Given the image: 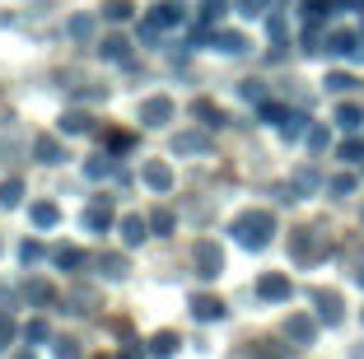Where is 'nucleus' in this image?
I'll return each instance as SVG.
<instances>
[{
    "mask_svg": "<svg viewBox=\"0 0 364 359\" xmlns=\"http://www.w3.org/2000/svg\"><path fill=\"white\" fill-rule=\"evenodd\" d=\"M271 229H276V220H271L267 210H247L243 220L234 224V233H238V243H243V247H262L271 238Z\"/></svg>",
    "mask_w": 364,
    "mask_h": 359,
    "instance_id": "f257e3e1",
    "label": "nucleus"
},
{
    "mask_svg": "<svg viewBox=\"0 0 364 359\" xmlns=\"http://www.w3.org/2000/svg\"><path fill=\"white\" fill-rule=\"evenodd\" d=\"M220 262H225V257H220V247H215V243H201V247H196V266H201L205 280H210V275H220Z\"/></svg>",
    "mask_w": 364,
    "mask_h": 359,
    "instance_id": "f03ea898",
    "label": "nucleus"
},
{
    "mask_svg": "<svg viewBox=\"0 0 364 359\" xmlns=\"http://www.w3.org/2000/svg\"><path fill=\"white\" fill-rule=\"evenodd\" d=\"M178 19H182V10L173 5V0H164V5H154V10H150V23H154V28H173Z\"/></svg>",
    "mask_w": 364,
    "mask_h": 359,
    "instance_id": "7ed1b4c3",
    "label": "nucleus"
},
{
    "mask_svg": "<svg viewBox=\"0 0 364 359\" xmlns=\"http://www.w3.org/2000/svg\"><path fill=\"white\" fill-rule=\"evenodd\" d=\"M257 294L262 299H289V280H285V275H262Z\"/></svg>",
    "mask_w": 364,
    "mask_h": 359,
    "instance_id": "20e7f679",
    "label": "nucleus"
},
{
    "mask_svg": "<svg viewBox=\"0 0 364 359\" xmlns=\"http://www.w3.org/2000/svg\"><path fill=\"white\" fill-rule=\"evenodd\" d=\"M140 117H145V122H168V117H173V103H168V98H150V103L140 107Z\"/></svg>",
    "mask_w": 364,
    "mask_h": 359,
    "instance_id": "39448f33",
    "label": "nucleus"
},
{
    "mask_svg": "<svg viewBox=\"0 0 364 359\" xmlns=\"http://www.w3.org/2000/svg\"><path fill=\"white\" fill-rule=\"evenodd\" d=\"M145 182H150L154 191H168L173 187V173L164 168V164H150V168H145Z\"/></svg>",
    "mask_w": 364,
    "mask_h": 359,
    "instance_id": "423d86ee",
    "label": "nucleus"
},
{
    "mask_svg": "<svg viewBox=\"0 0 364 359\" xmlns=\"http://www.w3.org/2000/svg\"><path fill=\"white\" fill-rule=\"evenodd\" d=\"M327 52L350 56V52H355V33H332V38H327Z\"/></svg>",
    "mask_w": 364,
    "mask_h": 359,
    "instance_id": "0eeeda50",
    "label": "nucleus"
},
{
    "mask_svg": "<svg viewBox=\"0 0 364 359\" xmlns=\"http://www.w3.org/2000/svg\"><path fill=\"white\" fill-rule=\"evenodd\" d=\"M336 122H341L346 131H355V127H360V122H364V112H360V107H355V103H341V107H336Z\"/></svg>",
    "mask_w": 364,
    "mask_h": 359,
    "instance_id": "6e6552de",
    "label": "nucleus"
},
{
    "mask_svg": "<svg viewBox=\"0 0 364 359\" xmlns=\"http://www.w3.org/2000/svg\"><path fill=\"white\" fill-rule=\"evenodd\" d=\"M122 238H127V243H140V238H145V220L127 215V220H122Z\"/></svg>",
    "mask_w": 364,
    "mask_h": 359,
    "instance_id": "1a4fd4ad",
    "label": "nucleus"
},
{
    "mask_svg": "<svg viewBox=\"0 0 364 359\" xmlns=\"http://www.w3.org/2000/svg\"><path fill=\"white\" fill-rule=\"evenodd\" d=\"M192 313L210 322V317H220V313H225V308H220V299H210V294H205V299H196V304H192Z\"/></svg>",
    "mask_w": 364,
    "mask_h": 359,
    "instance_id": "9d476101",
    "label": "nucleus"
},
{
    "mask_svg": "<svg viewBox=\"0 0 364 359\" xmlns=\"http://www.w3.org/2000/svg\"><path fill=\"white\" fill-rule=\"evenodd\" d=\"M215 43H220V52H247V43H243V33H220V38H215Z\"/></svg>",
    "mask_w": 364,
    "mask_h": 359,
    "instance_id": "9b49d317",
    "label": "nucleus"
},
{
    "mask_svg": "<svg viewBox=\"0 0 364 359\" xmlns=\"http://www.w3.org/2000/svg\"><path fill=\"white\" fill-rule=\"evenodd\" d=\"M89 127H94V122H89L85 112H65L61 117V131H70V136H75V131H89Z\"/></svg>",
    "mask_w": 364,
    "mask_h": 359,
    "instance_id": "f8f14e48",
    "label": "nucleus"
},
{
    "mask_svg": "<svg viewBox=\"0 0 364 359\" xmlns=\"http://www.w3.org/2000/svg\"><path fill=\"white\" fill-rule=\"evenodd\" d=\"M127 52H131V43H127V38H107V43H103V56H107V61H122Z\"/></svg>",
    "mask_w": 364,
    "mask_h": 359,
    "instance_id": "ddd939ff",
    "label": "nucleus"
},
{
    "mask_svg": "<svg viewBox=\"0 0 364 359\" xmlns=\"http://www.w3.org/2000/svg\"><path fill=\"white\" fill-rule=\"evenodd\" d=\"M318 313L327 317V322H336V317H341V304H336V294H318Z\"/></svg>",
    "mask_w": 364,
    "mask_h": 359,
    "instance_id": "4468645a",
    "label": "nucleus"
},
{
    "mask_svg": "<svg viewBox=\"0 0 364 359\" xmlns=\"http://www.w3.org/2000/svg\"><path fill=\"white\" fill-rule=\"evenodd\" d=\"M150 350H154L159 359H164V355H173V350H178V336H173V331H164V336H154V341H150Z\"/></svg>",
    "mask_w": 364,
    "mask_h": 359,
    "instance_id": "2eb2a0df",
    "label": "nucleus"
},
{
    "mask_svg": "<svg viewBox=\"0 0 364 359\" xmlns=\"http://www.w3.org/2000/svg\"><path fill=\"white\" fill-rule=\"evenodd\" d=\"M289 336L294 341H313V322L309 317H289Z\"/></svg>",
    "mask_w": 364,
    "mask_h": 359,
    "instance_id": "dca6fc26",
    "label": "nucleus"
},
{
    "mask_svg": "<svg viewBox=\"0 0 364 359\" xmlns=\"http://www.w3.org/2000/svg\"><path fill=\"white\" fill-rule=\"evenodd\" d=\"M19 196H23V182H19V178L0 187V205H19Z\"/></svg>",
    "mask_w": 364,
    "mask_h": 359,
    "instance_id": "f3484780",
    "label": "nucleus"
},
{
    "mask_svg": "<svg viewBox=\"0 0 364 359\" xmlns=\"http://www.w3.org/2000/svg\"><path fill=\"white\" fill-rule=\"evenodd\" d=\"M33 224H38V229H52L56 224V205H33Z\"/></svg>",
    "mask_w": 364,
    "mask_h": 359,
    "instance_id": "a211bd4d",
    "label": "nucleus"
},
{
    "mask_svg": "<svg viewBox=\"0 0 364 359\" xmlns=\"http://www.w3.org/2000/svg\"><path fill=\"white\" fill-rule=\"evenodd\" d=\"M98 266H103V275H112V280H117V275H127V262H122V257H98Z\"/></svg>",
    "mask_w": 364,
    "mask_h": 359,
    "instance_id": "6ab92c4d",
    "label": "nucleus"
},
{
    "mask_svg": "<svg viewBox=\"0 0 364 359\" xmlns=\"http://www.w3.org/2000/svg\"><path fill=\"white\" fill-rule=\"evenodd\" d=\"M38 159H43V164H56V159H61V145H56V140H38Z\"/></svg>",
    "mask_w": 364,
    "mask_h": 359,
    "instance_id": "aec40b11",
    "label": "nucleus"
},
{
    "mask_svg": "<svg viewBox=\"0 0 364 359\" xmlns=\"http://www.w3.org/2000/svg\"><path fill=\"white\" fill-rule=\"evenodd\" d=\"M103 14H107V19H131V0H107Z\"/></svg>",
    "mask_w": 364,
    "mask_h": 359,
    "instance_id": "412c9836",
    "label": "nucleus"
},
{
    "mask_svg": "<svg viewBox=\"0 0 364 359\" xmlns=\"http://www.w3.org/2000/svg\"><path fill=\"white\" fill-rule=\"evenodd\" d=\"M225 10H229L225 0H201V19H205V23H215V19H220Z\"/></svg>",
    "mask_w": 364,
    "mask_h": 359,
    "instance_id": "4be33fe9",
    "label": "nucleus"
},
{
    "mask_svg": "<svg viewBox=\"0 0 364 359\" xmlns=\"http://www.w3.org/2000/svg\"><path fill=\"white\" fill-rule=\"evenodd\" d=\"M85 168H89V178H107V173H112V164H107V154H94Z\"/></svg>",
    "mask_w": 364,
    "mask_h": 359,
    "instance_id": "5701e85b",
    "label": "nucleus"
},
{
    "mask_svg": "<svg viewBox=\"0 0 364 359\" xmlns=\"http://www.w3.org/2000/svg\"><path fill=\"white\" fill-rule=\"evenodd\" d=\"M173 149H178V154H192V149H205V140L201 136H178V140H173Z\"/></svg>",
    "mask_w": 364,
    "mask_h": 359,
    "instance_id": "b1692460",
    "label": "nucleus"
},
{
    "mask_svg": "<svg viewBox=\"0 0 364 359\" xmlns=\"http://www.w3.org/2000/svg\"><path fill=\"white\" fill-rule=\"evenodd\" d=\"M341 159H346V164H360V159H364V140H346V145H341Z\"/></svg>",
    "mask_w": 364,
    "mask_h": 359,
    "instance_id": "393cba45",
    "label": "nucleus"
},
{
    "mask_svg": "<svg viewBox=\"0 0 364 359\" xmlns=\"http://www.w3.org/2000/svg\"><path fill=\"white\" fill-rule=\"evenodd\" d=\"M350 85H355L350 75H327V89H336V94H346V89H350Z\"/></svg>",
    "mask_w": 364,
    "mask_h": 359,
    "instance_id": "a878e982",
    "label": "nucleus"
},
{
    "mask_svg": "<svg viewBox=\"0 0 364 359\" xmlns=\"http://www.w3.org/2000/svg\"><path fill=\"white\" fill-rule=\"evenodd\" d=\"M28 299H33V304H52V289H47V285H28Z\"/></svg>",
    "mask_w": 364,
    "mask_h": 359,
    "instance_id": "bb28decb",
    "label": "nucleus"
},
{
    "mask_svg": "<svg viewBox=\"0 0 364 359\" xmlns=\"http://www.w3.org/2000/svg\"><path fill=\"white\" fill-rule=\"evenodd\" d=\"M10 341H14V322L0 313V345H10Z\"/></svg>",
    "mask_w": 364,
    "mask_h": 359,
    "instance_id": "cd10ccee",
    "label": "nucleus"
},
{
    "mask_svg": "<svg viewBox=\"0 0 364 359\" xmlns=\"http://www.w3.org/2000/svg\"><path fill=\"white\" fill-rule=\"evenodd\" d=\"M56 262H61V266H80V252H75V247H61V252H56Z\"/></svg>",
    "mask_w": 364,
    "mask_h": 359,
    "instance_id": "c85d7f7f",
    "label": "nucleus"
},
{
    "mask_svg": "<svg viewBox=\"0 0 364 359\" xmlns=\"http://www.w3.org/2000/svg\"><path fill=\"white\" fill-rule=\"evenodd\" d=\"M56 359H80L75 355V341H61V345H56Z\"/></svg>",
    "mask_w": 364,
    "mask_h": 359,
    "instance_id": "c756f323",
    "label": "nucleus"
},
{
    "mask_svg": "<svg viewBox=\"0 0 364 359\" xmlns=\"http://www.w3.org/2000/svg\"><path fill=\"white\" fill-rule=\"evenodd\" d=\"M70 33H75V38H89V33H94V23H89V19H75V23H70Z\"/></svg>",
    "mask_w": 364,
    "mask_h": 359,
    "instance_id": "7c9ffc66",
    "label": "nucleus"
},
{
    "mask_svg": "<svg viewBox=\"0 0 364 359\" xmlns=\"http://www.w3.org/2000/svg\"><path fill=\"white\" fill-rule=\"evenodd\" d=\"M309 145H313V149H327V131H322V127L309 131Z\"/></svg>",
    "mask_w": 364,
    "mask_h": 359,
    "instance_id": "2f4dec72",
    "label": "nucleus"
},
{
    "mask_svg": "<svg viewBox=\"0 0 364 359\" xmlns=\"http://www.w3.org/2000/svg\"><path fill=\"white\" fill-rule=\"evenodd\" d=\"M154 229H159V233H168V229H173V215H168V210H164V215H154Z\"/></svg>",
    "mask_w": 364,
    "mask_h": 359,
    "instance_id": "473e14b6",
    "label": "nucleus"
},
{
    "mask_svg": "<svg viewBox=\"0 0 364 359\" xmlns=\"http://www.w3.org/2000/svg\"><path fill=\"white\" fill-rule=\"evenodd\" d=\"M28 341H47V322H33V327H28Z\"/></svg>",
    "mask_w": 364,
    "mask_h": 359,
    "instance_id": "72a5a7b5",
    "label": "nucleus"
},
{
    "mask_svg": "<svg viewBox=\"0 0 364 359\" xmlns=\"http://www.w3.org/2000/svg\"><path fill=\"white\" fill-rule=\"evenodd\" d=\"M19 359H33V355H19Z\"/></svg>",
    "mask_w": 364,
    "mask_h": 359,
    "instance_id": "f704fd0d",
    "label": "nucleus"
}]
</instances>
